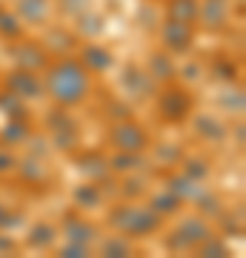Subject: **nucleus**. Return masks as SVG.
<instances>
[{"label": "nucleus", "instance_id": "nucleus-1", "mask_svg": "<svg viewBox=\"0 0 246 258\" xmlns=\"http://www.w3.org/2000/svg\"><path fill=\"white\" fill-rule=\"evenodd\" d=\"M46 86H49V95L60 106L80 103L89 92V69L83 63H74V60H60L49 69Z\"/></svg>", "mask_w": 246, "mask_h": 258}, {"label": "nucleus", "instance_id": "nucleus-2", "mask_svg": "<svg viewBox=\"0 0 246 258\" xmlns=\"http://www.w3.org/2000/svg\"><path fill=\"white\" fill-rule=\"evenodd\" d=\"M112 221L129 235H146V232H152L157 227V215L152 210H123Z\"/></svg>", "mask_w": 246, "mask_h": 258}, {"label": "nucleus", "instance_id": "nucleus-3", "mask_svg": "<svg viewBox=\"0 0 246 258\" xmlns=\"http://www.w3.org/2000/svg\"><path fill=\"white\" fill-rule=\"evenodd\" d=\"M112 141H115L123 152H137V149L146 147V132L137 126V123H120V126L112 132Z\"/></svg>", "mask_w": 246, "mask_h": 258}, {"label": "nucleus", "instance_id": "nucleus-4", "mask_svg": "<svg viewBox=\"0 0 246 258\" xmlns=\"http://www.w3.org/2000/svg\"><path fill=\"white\" fill-rule=\"evenodd\" d=\"M163 43L172 52H186L192 43V23H181V20H169L163 26Z\"/></svg>", "mask_w": 246, "mask_h": 258}, {"label": "nucleus", "instance_id": "nucleus-5", "mask_svg": "<svg viewBox=\"0 0 246 258\" xmlns=\"http://www.w3.org/2000/svg\"><path fill=\"white\" fill-rule=\"evenodd\" d=\"M9 86H12V95L18 98H40V83L32 78L29 69H20L9 78Z\"/></svg>", "mask_w": 246, "mask_h": 258}, {"label": "nucleus", "instance_id": "nucleus-6", "mask_svg": "<svg viewBox=\"0 0 246 258\" xmlns=\"http://www.w3.org/2000/svg\"><path fill=\"white\" fill-rule=\"evenodd\" d=\"M160 106H163L166 118L181 120V118L189 115L192 101H189V95H183V92H169V95H163V103H160Z\"/></svg>", "mask_w": 246, "mask_h": 258}, {"label": "nucleus", "instance_id": "nucleus-7", "mask_svg": "<svg viewBox=\"0 0 246 258\" xmlns=\"http://www.w3.org/2000/svg\"><path fill=\"white\" fill-rule=\"evenodd\" d=\"M198 18H201L209 29H220L223 20H226V3H223V0H209L206 9H198Z\"/></svg>", "mask_w": 246, "mask_h": 258}, {"label": "nucleus", "instance_id": "nucleus-8", "mask_svg": "<svg viewBox=\"0 0 246 258\" xmlns=\"http://www.w3.org/2000/svg\"><path fill=\"white\" fill-rule=\"evenodd\" d=\"M49 9H52L49 0H20V15L29 23H43L49 18Z\"/></svg>", "mask_w": 246, "mask_h": 258}, {"label": "nucleus", "instance_id": "nucleus-9", "mask_svg": "<svg viewBox=\"0 0 246 258\" xmlns=\"http://www.w3.org/2000/svg\"><path fill=\"white\" fill-rule=\"evenodd\" d=\"M169 20H181V23L198 20V3L195 0H172L169 3Z\"/></svg>", "mask_w": 246, "mask_h": 258}, {"label": "nucleus", "instance_id": "nucleus-10", "mask_svg": "<svg viewBox=\"0 0 246 258\" xmlns=\"http://www.w3.org/2000/svg\"><path fill=\"white\" fill-rule=\"evenodd\" d=\"M18 60L23 69H29V72H35V69H40V66H46V55H43V49H37V46H20L18 52Z\"/></svg>", "mask_w": 246, "mask_h": 258}, {"label": "nucleus", "instance_id": "nucleus-11", "mask_svg": "<svg viewBox=\"0 0 246 258\" xmlns=\"http://www.w3.org/2000/svg\"><path fill=\"white\" fill-rule=\"evenodd\" d=\"M83 66H86V69H98V72H103V69H109L112 66V55L106 52V49L89 46L86 52H83Z\"/></svg>", "mask_w": 246, "mask_h": 258}, {"label": "nucleus", "instance_id": "nucleus-12", "mask_svg": "<svg viewBox=\"0 0 246 258\" xmlns=\"http://www.w3.org/2000/svg\"><path fill=\"white\" fill-rule=\"evenodd\" d=\"M149 69H152V75H155V78H172V75H175L172 63H169V57H166L163 52H157V55L152 57Z\"/></svg>", "mask_w": 246, "mask_h": 258}, {"label": "nucleus", "instance_id": "nucleus-13", "mask_svg": "<svg viewBox=\"0 0 246 258\" xmlns=\"http://www.w3.org/2000/svg\"><path fill=\"white\" fill-rule=\"evenodd\" d=\"M172 207H178V195H175L172 189H169V195H160V198L155 201L157 212H172Z\"/></svg>", "mask_w": 246, "mask_h": 258}, {"label": "nucleus", "instance_id": "nucleus-14", "mask_svg": "<svg viewBox=\"0 0 246 258\" xmlns=\"http://www.w3.org/2000/svg\"><path fill=\"white\" fill-rule=\"evenodd\" d=\"M60 6H63L69 15H80V12L89 6V0H60Z\"/></svg>", "mask_w": 246, "mask_h": 258}, {"label": "nucleus", "instance_id": "nucleus-15", "mask_svg": "<svg viewBox=\"0 0 246 258\" xmlns=\"http://www.w3.org/2000/svg\"><path fill=\"white\" fill-rule=\"evenodd\" d=\"M0 32H3V35H18L20 29H18V23H15V20L12 18H6V15H0Z\"/></svg>", "mask_w": 246, "mask_h": 258}, {"label": "nucleus", "instance_id": "nucleus-16", "mask_svg": "<svg viewBox=\"0 0 246 258\" xmlns=\"http://www.w3.org/2000/svg\"><path fill=\"white\" fill-rule=\"evenodd\" d=\"M106 252H126V247H123L120 241H112L109 247H106Z\"/></svg>", "mask_w": 246, "mask_h": 258}, {"label": "nucleus", "instance_id": "nucleus-17", "mask_svg": "<svg viewBox=\"0 0 246 258\" xmlns=\"http://www.w3.org/2000/svg\"><path fill=\"white\" fill-rule=\"evenodd\" d=\"M0 221H3V207H0Z\"/></svg>", "mask_w": 246, "mask_h": 258}]
</instances>
